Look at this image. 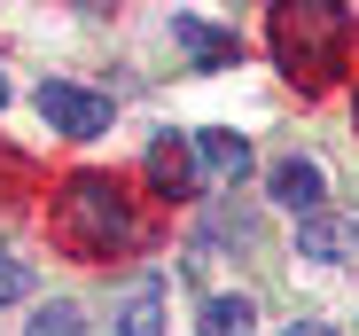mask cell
Masks as SVG:
<instances>
[{
	"mask_svg": "<svg viewBox=\"0 0 359 336\" xmlns=\"http://www.w3.org/2000/svg\"><path fill=\"white\" fill-rule=\"evenodd\" d=\"M0 109H8V79H0Z\"/></svg>",
	"mask_w": 359,
	"mask_h": 336,
	"instance_id": "5bb4252c",
	"label": "cell"
},
{
	"mask_svg": "<svg viewBox=\"0 0 359 336\" xmlns=\"http://www.w3.org/2000/svg\"><path fill=\"white\" fill-rule=\"evenodd\" d=\"M117 336H164V297H156V282H141V290L126 297V321H117Z\"/></svg>",
	"mask_w": 359,
	"mask_h": 336,
	"instance_id": "9c48e42d",
	"label": "cell"
},
{
	"mask_svg": "<svg viewBox=\"0 0 359 336\" xmlns=\"http://www.w3.org/2000/svg\"><path fill=\"white\" fill-rule=\"evenodd\" d=\"M250 297H203V336H250Z\"/></svg>",
	"mask_w": 359,
	"mask_h": 336,
	"instance_id": "30bf717a",
	"label": "cell"
},
{
	"mask_svg": "<svg viewBox=\"0 0 359 336\" xmlns=\"http://www.w3.org/2000/svg\"><path fill=\"white\" fill-rule=\"evenodd\" d=\"M24 336H86V328H79V305H63V297H55V305L24 328Z\"/></svg>",
	"mask_w": 359,
	"mask_h": 336,
	"instance_id": "8fae6325",
	"label": "cell"
},
{
	"mask_svg": "<svg viewBox=\"0 0 359 336\" xmlns=\"http://www.w3.org/2000/svg\"><path fill=\"white\" fill-rule=\"evenodd\" d=\"M266 39H273V63H281L289 79L328 86V79L351 63L359 24H351V8H336V0H297V8H273Z\"/></svg>",
	"mask_w": 359,
	"mask_h": 336,
	"instance_id": "6da1fadb",
	"label": "cell"
},
{
	"mask_svg": "<svg viewBox=\"0 0 359 336\" xmlns=\"http://www.w3.org/2000/svg\"><path fill=\"white\" fill-rule=\"evenodd\" d=\"M273 203L297 211V219H313V211L328 203V173H320L313 156H281V164H273Z\"/></svg>",
	"mask_w": 359,
	"mask_h": 336,
	"instance_id": "277c9868",
	"label": "cell"
},
{
	"mask_svg": "<svg viewBox=\"0 0 359 336\" xmlns=\"http://www.w3.org/2000/svg\"><path fill=\"white\" fill-rule=\"evenodd\" d=\"M289 336H336V328H328V321H297Z\"/></svg>",
	"mask_w": 359,
	"mask_h": 336,
	"instance_id": "4fadbf2b",
	"label": "cell"
},
{
	"mask_svg": "<svg viewBox=\"0 0 359 336\" xmlns=\"http://www.w3.org/2000/svg\"><path fill=\"white\" fill-rule=\"evenodd\" d=\"M16 297H32V266H16L0 250V305H16Z\"/></svg>",
	"mask_w": 359,
	"mask_h": 336,
	"instance_id": "7c38bea8",
	"label": "cell"
},
{
	"mask_svg": "<svg viewBox=\"0 0 359 336\" xmlns=\"http://www.w3.org/2000/svg\"><path fill=\"white\" fill-rule=\"evenodd\" d=\"M39 118L55 133H71V141H94V133H109V102L86 94V86H71V79H47L39 86Z\"/></svg>",
	"mask_w": 359,
	"mask_h": 336,
	"instance_id": "3957f363",
	"label": "cell"
},
{
	"mask_svg": "<svg viewBox=\"0 0 359 336\" xmlns=\"http://www.w3.org/2000/svg\"><path fill=\"white\" fill-rule=\"evenodd\" d=\"M149 180H156L164 196H196V180H203V156H196V141L164 133V141L149 149Z\"/></svg>",
	"mask_w": 359,
	"mask_h": 336,
	"instance_id": "5b68a950",
	"label": "cell"
},
{
	"mask_svg": "<svg viewBox=\"0 0 359 336\" xmlns=\"http://www.w3.org/2000/svg\"><path fill=\"white\" fill-rule=\"evenodd\" d=\"M55 235H63V250H79V258H109V250H126L141 235V219H133V203H126L117 180L79 173L63 188V203H55Z\"/></svg>",
	"mask_w": 359,
	"mask_h": 336,
	"instance_id": "7a4b0ae2",
	"label": "cell"
},
{
	"mask_svg": "<svg viewBox=\"0 0 359 336\" xmlns=\"http://www.w3.org/2000/svg\"><path fill=\"white\" fill-rule=\"evenodd\" d=\"M172 39L188 47V63H203V71H226L234 55H243V39L219 32V24H203V16H172Z\"/></svg>",
	"mask_w": 359,
	"mask_h": 336,
	"instance_id": "52a82bcc",
	"label": "cell"
},
{
	"mask_svg": "<svg viewBox=\"0 0 359 336\" xmlns=\"http://www.w3.org/2000/svg\"><path fill=\"white\" fill-rule=\"evenodd\" d=\"M351 243H359V227H351V219H336V211H313L305 227H297V250H305V258H344Z\"/></svg>",
	"mask_w": 359,
	"mask_h": 336,
	"instance_id": "ba28073f",
	"label": "cell"
},
{
	"mask_svg": "<svg viewBox=\"0 0 359 336\" xmlns=\"http://www.w3.org/2000/svg\"><path fill=\"white\" fill-rule=\"evenodd\" d=\"M196 156H203V180H211V188H234V180L250 173V141H243V133H226V126L196 133Z\"/></svg>",
	"mask_w": 359,
	"mask_h": 336,
	"instance_id": "8992f818",
	"label": "cell"
}]
</instances>
